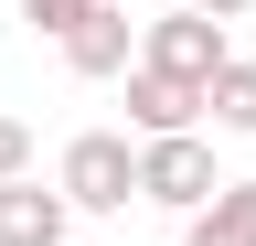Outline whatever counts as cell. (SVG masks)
Instances as JSON below:
<instances>
[{"instance_id": "obj_1", "label": "cell", "mask_w": 256, "mask_h": 246, "mask_svg": "<svg viewBox=\"0 0 256 246\" xmlns=\"http://www.w3.org/2000/svg\"><path fill=\"white\" fill-rule=\"evenodd\" d=\"M54 193L75 214H128V203H139V139H128V129H75L64 161H54Z\"/></svg>"}, {"instance_id": "obj_2", "label": "cell", "mask_w": 256, "mask_h": 246, "mask_svg": "<svg viewBox=\"0 0 256 246\" xmlns=\"http://www.w3.org/2000/svg\"><path fill=\"white\" fill-rule=\"evenodd\" d=\"M214 193H224V171H214V139H203V129L139 139V203H160V214H203Z\"/></svg>"}, {"instance_id": "obj_3", "label": "cell", "mask_w": 256, "mask_h": 246, "mask_svg": "<svg viewBox=\"0 0 256 246\" xmlns=\"http://www.w3.org/2000/svg\"><path fill=\"white\" fill-rule=\"evenodd\" d=\"M224 54H235V43H224V22H203V11H160L150 33H139V65H150V75H171V86H192V97L214 86Z\"/></svg>"}, {"instance_id": "obj_4", "label": "cell", "mask_w": 256, "mask_h": 246, "mask_svg": "<svg viewBox=\"0 0 256 246\" xmlns=\"http://www.w3.org/2000/svg\"><path fill=\"white\" fill-rule=\"evenodd\" d=\"M128 65H139V22L96 0V11L75 22V33H64V75H86V86H107V75H128Z\"/></svg>"}, {"instance_id": "obj_5", "label": "cell", "mask_w": 256, "mask_h": 246, "mask_svg": "<svg viewBox=\"0 0 256 246\" xmlns=\"http://www.w3.org/2000/svg\"><path fill=\"white\" fill-rule=\"evenodd\" d=\"M128 129L139 139H182V129H203V97L171 75H150V65H128Z\"/></svg>"}, {"instance_id": "obj_6", "label": "cell", "mask_w": 256, "mask_h": 246, "mask_svg": "<svg viewBox=\"0 0 256 246\" xmlns=\"http://www.w3.org/2000/svg\"><path fill=\"white\" fill-rule=\"evenodd\" d=\"M64 225H75V203L43 193V182H0V246H64Z\"/></svg>"}, {"instance_id": "obj_7", "label": "cell", "mask_w": 256, "mask_h": 246, "mask_svg": "<svg viewBox=\"0 0 256 246\" xmlns=\"http://www.w3.org/2000/svg\"><path fill=\"white\" fill-rule=\"evenodd\" d=\"M203 118L224 139H256V54H224L214 65V86H203Z\"/></svg>"}, {"instance_id": "obj_8", "label": "cell", "mask_w": 256, "mask_h": 246, "mask_svg": "<svg viewBox=\"0 0 256 246\" xmlns=\"http://www.w3.org/2000/svg\"><path fill=\"white\" fill-rule=\"evenodd\" d=\"M182 246H256V182H224L203 214H182Z\"/></svg>"}, {"instance_id": "obj_9", "label": "cell", "mask_w": 256, "mask_h": 246, "mask_svg": "<svg viewBox=\"0 0 256 246\" xmlns=\"http://www.w3.org/2000/svg\"><path fill=\"white\" fill-rule=\"evenodd\" d=\"M86 11H96V0H22V22H32V33H54V43H64V33H75V22H86Z\"/></svg>"}, {"instance_id": "obj_10", "label": "cell", "mask_w": 256, "mask_h": 246, "mask_svg": "<svg viewBox=\"0 0 256 246\" xmlns=\"http://www.w3.org/2000/svg\"><path fill=\"white\" fill-rule=\"evenodd\" d=\"M22 171H32V129L0 107V182H22Z\"/></svg>"}, {"instance_id": "obj_11", "label": "cell", "mask_w": 256, "mask_h": 246, "mask_svg": "<svg viewBox=\"0 0 256 246\" xmlns=\"http://www.w3.org/2000/svg\"><path fill=\"white\" fill-rule=\"evenodd\" d=\"M182 11H203V22H235V11H256V0H182Z\"/></svg>"}]
</instances>
